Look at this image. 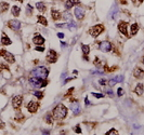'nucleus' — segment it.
<instances>
[{
	"mask_svg": "<svg viewBox=\"0 0 144 135\" xmlns=\"http://www.w3.org/2000/svg\"><path fill=\"white\" fill-rule=\"evenodd\" d=\"M67 116V108L63 104H59L53 109V117L56 120H62Z\"/></svg>",
	"mask_w": 144,
	"mask_h": 135,
	"instance_id": "nucleus-1",
	"label": "nucleus"
},
{
	"mask_svg": "<svg viewBox=\"0 0 144 135\" xmlns=\"http://www.w3.org/2000/svg\"><path fill=\"white\" fill-rule=\"evenodd\" d=\"M31 74L32 77H37V78H40V79H47V77L49 75V69L45 66H40V67H37L36 69H34Z\"/></svg>",
	"mask_w": 144,
	"mask_h": 135,
	"instance_id": "nucleus-2",
	"label": "nucleus"
},
{
	"mask_svg": "<svg viewBox=\"0 0 144 135\" xmlns=\"http://www.w3.org/2000/svg\"><path fill=\"white\" fill-rule=\"evenodd\" d=\"M29 84L32 85L34 89H40L48 84V81L46 79H40L37 77H31L29 78Z\"/></svg>",
	"mask_w": 144,
	"mask_h": 135,
	"instance_id": "nucleus-3",
	"label": "nucleus"
},
{
	"mask_svg": "<svg viewBox=\"0 0 144 135\" xmlns=\"http://www.w3.org/2000/svg\"><path fill=\"white\" fill-rule=\"evenodd\" d=\"M104 30V26L103 24H97L96 26H93L91 29H90V35H91L93 38H96Z\"/></svg>",
	"mask_w": 144,
	"mask_h": 135,
	"instance_id": "nucleus-4",
	"label": "nucleus"
},
{
	"mask_svg": "<svg viewBox=\"0 0 144 135\" xmlns=\"http://www.w3.org/2000/svg\"><path fill=\"white\" fill-rule=\"evenodd\" d=\"M0 55H1V56L3 57V59L7 60V62L11 63V64L15 62L14 55H13L12 53H10L9 51H6V50H0Z\"/></svg>",
	"mask_w": 144,
	"mask_h": 135,
	"instance_id": "nucleus-5",
	"label": "nucleus"
},
{
	"mask_svg": "<svg viewBox=\"0 0 144 135\" xmlns=\"http://www.w3.org/2000/svg\"><path fill=\"white\" fill-rule=\"evenodd\" d=\"M8 26L10 29L14 30V31H17V30L21 28V23H20V21H17V20H10L8 22Z\"/></svg>",
	"mask_w": 144,
	"mask_h": 135,
	"instance_id": "nucleus-6",
	"label": "nucleus"
},
{
	"mask_svg": "<svg viewBox=\"0 0 144 135\" xmlns=\"http://www.w3.org/2000/svg\"><path fill=\"white\" fill-rule=\"evenodd\" d=\"M22 102H23L22 95H15V96L12 98V105L15 109H18L21 107V105H22Z\"/></svg>",
	"mask_w": 144,
	"mask_h": 135,
	"instance_id": "nucleus-7",
	"label": "nucleus"
},
{
	"mask_svg": "<svg viewBox=\"0 0 144 135\" xmlns=\"http://www.w3.org/2000/svg\"><path fill=\"white\" fill-rule=\"evenodd\" d=\"M127 28H128V23L124 22V21L119 22V24H118V30H119L122 35L128 37V30H127Z\"/></svg>",
	"mask_w": 144,
	"mask_h": 135,
	"instance_id": "nucleus-8",
	"label": "nucleus"
},
{
	"mask_svg": "<svg viewBox=\"0 0 144 135\" xmlns=\"http://www.w3.org/2000/svg\"><path fill=\"white\" fill-rule=\"evenodd\" d=\"M99 48L103 52H111V50H112V43L108 42V41H103V42H100Z\"/></svg>",
	"mask_w": 144,
	"mask_h": 135,
	"instance_id": "nucleus-9",
	"label": "nucleus"
},
{
	"mask_svg": "<svg viewBox=\"0 0 144 135\" xmlns=\"http://www.w3.org/2000/svg\"><path fill=\"white\" fill-rule=\"evenodd\" d=\"M57 60V53L54 50H49V53L47 55V62L48 63H55Z\"/></svg>",
	"mask_w": 144,
	"mask_h": 135,
	"instance_id": "nucleus-10",
	"label": "nucleus"
},
{
	"mask_svg": "<svg viewBox=\"0 0 144 135\" xmlns=\"http://www.w3.org/2000/svg\"><path fill=\"white\" fill-rule=\"evenodd\" d=\"M38 108H39V103H37V102L32 101V102H29V103L27 104V110H28L29 112H32V113L36 112V111L38 110Z\"/></svg>",
	"mask_w": 144,
	"mask_h": 135,
	"instance_id": "nucleus-11",
	"label": "nucleus"
},
{
	"mask_svg": "<svg viewBox=\"0 0 144 135\" xmlns=\"http://www.w3.org/2000/svg\"><path fill=\"white\" fill-rule=\"evenodd\" d=\"M32 42L36 45H42L45 43V38L39 34H35L34 38H32Z\"/></svg>",
	"mask_w": 144,
	"mask_h": 135,
	"instance_id": "nucleus-12",
	"label": "nucleus"
},
{
	"mask_svg": "<svg viewBox=\"0 0 144 135\" xmlns=\"http://www.w3.org/2000/svg\"><path fill=\"white\" fill-rule=\"evenodd\" d=\"M74 12H75V16H76V18H77V20L81 21L83 17H85V11H83L82 9H80V8H76Z\"/></svg>",
	"mask_w": 144,
	"mask_h": 135,
	"instance_id": "nucleus-13",
	"label": "nucleus"
},
{
	"mask_svg": "<svg viewBox=\"0 0 144 135\" xmlns=\"http://www.w3.org/2000/svg\"><path fill=\"white\" fill-rule=\"evenodd\" d=\"M133 76L138 79H142L144 78V70L141 68H136L133 71Z\"/></svg>",
	"mask_w": 144,
	"mask_h": 135,
	"instance_id": "nucleus-14",
	"label": "nucleus"
},
{
	"mask_svg": "<svg viewBox=\"0 0 144 135\" xmlns=\"http://www.w3.org/2000/svg\"><path fill=\"white\" fill-rule=\"evenodd\" d=\"M1 43L3 45H10L11 43V40H10V38H9L8 36H7L4 32H2V38H1Z\"/></svg>",
	"mask_w": 144,
	"mask_h": 135,
	"instance_id": "nucleus-15",
	"label": "nucleus"
},
{
	"mask_svg": "<svg viewBox=\"0 0 144 135\" xmlns=\"http://www.w3.org/2000/svg\"><path fill=\"white\" fill-rule=\"evenodd\" d=\"M134 93H136L138 95H142L143 94V91H144V85L142 84V83H139V84H136V87L134 88Z\"/></svg>",
	"mask_w": 144,
	"mask_h": 135,
	"instance_id": "nucleus-16",
	"label": "nucleus"
},
{
	"mask_svg": "<svg viewBox=\"0 0 144 135\" xmlns=\"http://www.w3.org/2000/svg\"><path fill=\"white\" fill-rule=\"evenodd\" d=\"M51 16H52V18L54 21H57V20H60V18L62 17V14L59 12V11H56V10H51Z\"/></svg>",
	"mask_w": 144,
	"mask_h": 135,
	"instance_id": "nucleus-17",
	"label": "nucleus"
},
{
	"mask_svg": "<svg viewBox=\"0 0 144 135\" xmlns=\"http://www.w3.org/2000/svg\"><path fill=\"white\" fill-rule=\"evenodd\" d=\"M71 109L73 110V112L74 113H76V115H78V113L80 112V106H79V104H72V106H71Z\"/></svg>",
	"mask_w": 144,
	"mask_h": 135,
	"instance_id": "nucleus-18",
	"label": "nucleus"
},
{
	"mask_svg": "<svg viewBox=\"0 0 144 135\" xmlns=\"http://www.w3.org/2000/svg\"><path fill=\"white\" fill-rule=\"evenodd\" d=\"M37 17H38V23H40L41 25H43V26H47V25H48V22H47V20H46L45 16L38 15Z\"/></svg>",
	"mask_w": 144,
	"mask_h": 135,
	"instance_id": "nucleus-19",
	"label": "nucleus"
},
{
	"mask_svg": "<svg viewBox=\"0 0 144 135\" xmlns=\"http://www.w3.org/2000/svg\"><path fill=\"white\" fill-rule=\"evenodd\" d=\"M36 8L38 9L40 12H45V11H46V6H45V3H42V2H37V3H36Z\"/></svg>",
	"mask_w": 144,
	"mask_h": 135,
	"instance_id": "nucleus-20",
	"label": "nucleus"
},
{
	"mask_svg": "<svg viewBox=\"0 0 144 135\" xmlns=\"http://www.w3.org/2000/svg\"><path fill=\"white\" fill-rule=\"evenodd\" d=\"M138 30H139V25L136 24V23H134V24L131 25V35L132 36H134V35L138 32Z\"/></svg>",
	"mask_w": 144,
	"mask_h": 135,
	"instance_id": "nucleus-21",
	"label": "nucleus"
},
{
	"mask_svg": "<svg viewBox=\"0 0 144 135\" xmlns=\"http://www.w3.org/2000/svg\"><path fill=\"white\" fill-rule=\"evenodd\" d=\"M20 12H21V9L18 8V7H16V6L12 7V14L14 15L15 17H17V16L20 15Z\"/></svg>",
	"mask_w": 144,
	"mask_h": 135,
	"instance_id": "nucleus-22",
	"label": "nucleus"
},
{
	"mask_svg": "<svg viewBox=\"0 0 144 135\" xmlns=\"http://www.w3.org/2000/svg\"><path fill=\"white\" fill-rule=\"evenodd\" d=\"M9 8V3L8 2H1L0 3V11L1 12H4V11H7Z\"/></svg>",
	"mask_w": 144,
	"mask_h": 135,
	"instance_id": "nucleus-23",
	"label": "nucleus"
},
{
	"mask_svg": "<svg viewBox=\"0 0 144 135\" xmlns=\"http://www.w3.org/2000/svg\"><path fill=\"white\" fill-rule=\"evenodd\" d=\"M81 49H82V52H83V54L87 56L88 54H89V52H90V48H89V45H81Z\"/></svg>",
	"mask_w": 144,
	"mask_h": 135,
	"instance_id": "nucleus-24",
	"label": "nucleus"
},
{
	"mask_svg": "<svg viewBox=\"0 0 144 135\" xmlns=\"http://www.w3.org/2000/svg\"><path fill=\"white\" fill-rule=\"evenodd\" d=\"M25 117L22 115V113H17V115L15 116V121H18V122H22V121H24Z\"/></svg>",
	"mask_w": 144,
	"mask_h": 135,
	"instance_id": "nucleus-25",
	"label": "nucleus"
},
{
	"mask_svg": "<svg viewBox=\"0 0 144 135\" xmlns=\"http://www.w3.org/2000/svg\"><path fill=\"white\" fill-rule=\"evenodd\" d=\"M34 95L37 97L38 99H41L43 97V93L40 92V91H36V92H34Z\"/></svg>",
	"mask_w": 144,
	"mask_h": 135,
	"instance_id": "nucleus-26",
	"label": "nucleus"
},
{
	"mask_svg": "<svg viewBox=\"0 0 144 135\" xmlns=\"http://www.w3.org/2000/svg\"><path fill=\"white\" fill-rule=\"evenodd\" d=\"M45 120H46V122L48 123V124H51V123L53 122L52 121V117L50 116V113H48V115H46V117H45Z\"/></svg>",
	"mask_w": 144,
	"mask_h": 135,
	"instance_id": "nucleus-27",
	"label": "nucleus"
},
{
	"mask_svg": "<svg viewBox=\"0 0 144 135\" xmlns=\"http://www.w3.org/2000/svg\"><path fill=\"white\" fill-rule=\"evenodd\" d=\"M105 135H119V134H118L117 130L112 129V130H110L108 132H106V134H105Z\"/></svg>",
	"mask_w": 144,
	"mask_h": 135,
	"instance_id": "nucleus-28",
	"label": "nucleus"
},
{
	"mask_svg": "<svg viewBox=\"0 0 144 135\" xmlns=\"http://www.w3.org/2000/svg\"><path fill=\"white\" fill-rule=\"evenodd\" d=\"M73 6H74V3L72 2V0H67L66 3H65V7H66L67 10H68V9H72L73 8Z\"/></svg>",
	"mask_w": 144,
	"mask_h": 135,
	"instance_id": "nucleus-29",
	"label": "nucleus"
},
{
	"mask_svg": "<svg viewBox=\"0 0 144 135\" xmlns=\"http://www.w3.org/2000/svg\"><path fill=\"white\" fill-rule=\"evenodd\" d=\"M26 13L27 15H32V8L31 4H27V10H26Z\"/></svg>",
	"mask_w": 144,
	"mask_h": 135,
	"instance_id": "nucleus-30",
	"label": "nucleus"
},
{
	"mask_svg": "<svg viewBox=\"0 0 144 135\" xmlns=\"http://www.w3.org/2000/svg\"><path fill=\"white\" fill-rule=\"evenodd\" d=\"M116 80V82H122V80H124V76H117V77H115L114 78Z\"/></svg>",
	"mask_w": 144,
	"mask_h": 135,
	"instance_id": "nucleus-31",
	"label": "nucleus"
},
{
	"mask_svg": "<svg viewBox=\"0 0 144 135\" xmlns=\"http://www.w3.org/2000/svg\"><path fill=\"white\" fill-rule=\"evenodd\" d=\"M67 27H68V28L71 29V30H75V29H76V24H75L74 22H71V24H69Z\"/></svg>",
	"mask_w": 144,
	"mask_h": 135,
	"instance_id": "nucleus-32",
	"label": "nucleus"
},
{
	"mask_svg": "<svg viewBox=\"0 0 144 135\" xmlns=\"http://www.w3.org/2000/svg\"><path fill=\"white\" fill-rule=\"evenodd\" d=\"M92 95H93L94 97H96V98H103L104 95L101 94V93H92Z\"/></svg>",
	"mask_w": 144,
	"mask_h": 135,
	"instance_id": "nucleus-33",
	"label": "nucleus"
},
{
	"mask_svg": "<svg viewBox=\"0 0 144 135\" xmlns=\"http://www.w3.org/2000/svg\"><path fill=\"white\" fill-rule=\"evenodd\" d=\"M74 131H75L76 133L80 134V133H81V130H80V127H79V125H76V127L74 128Z\"/></svg>",
	"mask_w": 144,
	"mask_h": 135,
	"instance_id": "nucleus-34",
	"label": "nucleus"
},
{
	"mask_svg": "<svg viewBox=\"0 0 144 135\" xmlns=\"http://www.w3.org/2000/svg\"><path fill=\"white\" fill-rule=\"evenodd\" d=\"M35 50L39 51V52H43V51H45V48H43L42 45H40V46H36V48H35Z\"/></svg>",
	"mask_w": 144,
	"mask_h": 135,
	"instance_id": "nucleus-35",
	"label": "nucleus"
},
{
	"mask_svg": "<svg viewBox=\"0 0 144 135\" xmlns=\"http://www.w3.org/2000/svg\"><path fill=\"white\" fill-rule=\"evenodd\" d=\"M94 64H96V66H97V67L101 66V62H100V60L97 59V57H96V59H94Z\"/></svg>",
	"mask_w": 144,
	"mask_h": 135,
	"instance_id": "nucleus-36",
	"label": "nucleus"
},
{
	"mask_svg": "<svg viewBox=\"0 0 144 135\" xmlns=\"http://www.w3.org/2000/svg\"><path fill=\"white\" fill-rule=\"evenodd\" d=\"M64 18L65 20H68V21H71V18H72V16H71V14L69 13H64Z\"/></svg>",
	"mask_w": 144,
	"mask_h": 135,
	"instance_id": "nucleus-37",
	"label": "nucleus"
},
{
	"mask_svg": "<svg viewBox=\"0 0 144 135\" xmlns=\"http://www.w3.org/2000/svg\"><path fill=\"white\" fill-rule=\"evenodd\" d=\"M117 94H118V96H121V95H124V90L121 89V88H119L117 91Z\"/></svg>",
	"mask_w": 144,
	"mask_h": 135,
	"instance_id": "nucleus-38",
	"label": "nucleus"
},
{
	"mask_svg": "<svg viewBox=\"0 0 144 135\" xmlns=\"http://www.w3.org/2000/svg\"><path fill=\"white\" fill-rule=\"evenodd\" d=\"M74 90H75V89H74V88H71V89H69L68 91H67V93H66V96H69V95H71L72 93H73V91H74Z\"/></svg>",
	"mask_w": 144,
	"mask_h": 135,
	"instance_id": "nucleus-39",
	"label": "nucleus"
},
{
	"mask_svg": "<svg viewBox=\"0 0 144 135\" xmlns=\"http://www.w3.org/2000/svg\"><path fill=\"white\" fill-rule=\"evenodd\" d=\"M68 24H56V27H60V28H63V27H67Z\"/></svg>",
	"mask_w": 144,
	"mask_h": 135,
	"instance_id": "nucleus-40",
	"label": "nucleus"
},
{
	"mask_svg": "<svg viewBox=\"0 0 144 135\" xmlns=\"http://www.w3.org/2000/svg\"><path fill=\"white\" fill-rule=\"evenodd\" d=\"M106 93H107V94L110 95L111 97H113V96H114V93H113V91H112V90H107V91H106Z\"/></svg>",
	"mask_w": 144,
	"mask_h": 135,
	"instance_id": "nucleus-41",
	"label": "nucleus"
},
{
	"mask_svg": "<svg viewBox=\"0 0 144 135\" xmlns=\"http://www.w3.org/2000/svg\"><path fill=\"white\" fill-rule=\"evenodd\" d=\"M2 69H9V68H8V66H6V65L0 64V70H2Z\"/></svg>",
	"mask_w": 144,
	"mask_h": 135,
	"instance_id": "nucleus-42",
	"label": "nucleus"
},
{
	"mask_svg": "<svg viewBox=\"0 0 144 135\" xmlns=\"http://www.w3.org/2000/svg\"><path fill=\"white\" fill-rule=\"evenodd\" d=\"M99 82H100V84L104 85V84H105V83H106V81H105V80H104V79H101V80H100V81H99Z\"/></svg>",
	"mask_w": 144,
	"mask_h": 135,
	"instance_id": "nucleus-43",
	"label": "nucleus"
},
{
	"mask_svg": "<svg viewBox=\"0 0 144 135\" xmlns=\"http://www.w3.org/2000/svg\"><path fill=\"white\" fill-rule=\"evenodd\" d=\"M118 1H119L121 4H127V3H128V2H127V0H118Z\"/></svg>",
	"mask_w": 144,
	"mask_h": 135,
	"instance_id": "nucleus-44",
	"label": "nucleus"
},
{
	"mask_svg": "<svg viewBox=\"0 0 144 135\" xmlns=\"http://www.w3.org/2000/svg\"><path fill=\"white\" fill-rule=\"evenodd\" d=\"M72 2H73L74 4H79V3H80L79 0H72Z\"/></svg>",
	"mask_w": 144,
	"mask_h": 135,
	"instance_id": "nucleus-45",
	"label": "nucleus"
},
{
	"mask_svg": "<svg viewBox=\"0 0 144 135\" xmlns=\"http://www.w3.org/2000/svg\"><path fill=\"white\" fill-rule=\"evenodd\" d=\"M57 37H59V38H63V37H64V34H63V32H59V34H57Z\"/></svg>",
	"mask_w": 144,
	"mask_h": 135,
	"instance_id": "nucleus-46",
	"label": "nucleus"
},
{
	"mask_svg": "<svg viewBox=\"0 0 144 135\" xmlns=\"http://www.w3.org/2000/svg\"><path fill=\"white\" fill-rule=\"evenodd\" d=\"M85 102H86V105H90V102H89V99H88V97L85 98Z\"/></svg>",
	"mask_w": 144,
	"mask_h": 135,
	"instance_id": "nucleus-47",
	"label": "nucleus"
},
{
	"mask_svg": "<svg viewBox=\"0 0 144 135\" xmlns=\"http://www.w3.org/2000/svg\"><path fill=\"white\" fill-rule=\"evenodd\" d=\"M49 134H50L49 131H43V135H49Z\"/></svg>",
	"mask_w": 144,
	"mask_h": 135,
	"instance_id": "nucleus-48",
	"label": "nucleus"
},
{
	"mask_svg": "<svg viewBox=\"0 0 144 135\" xmlns=\"http://www.w3.org/2000/svg\"><path fill=\"white\" fill-rule=\"evenodd\" d=\"M61 45H62V46H65V45H66V43H65V42H61Z\"/></svg>",
	"mask_w": 144,
	"mask_h": 135,
	"instance_id": "nucleus-49",
	"label": "nucleus"
},
{
	"mask_svg": "<svg viewBox=\"0 0 144 135\" xmlns=\"http://www.w3.org/2000/svg\"><path fill=\"white\" fill-rule=\"evenodd\" d=\"M17 1H20V2H23V0H17Z\"/></svg>",
	"mask_w": 144,
	"mask_h": 135,
	"instance_id": "nucleus-50",
	"label": "nucleus"
},
{
	"mask_svg": "<svg viewBox=\"0 0 144 135\" xmlns=\"http://www.w3.org/2000/svg\"><path fill=\"white\" fill-rule=\"evenodd\" d=\"M139 2H143V0H139Z\"/></svg>",
	"mask_w": 144,
	"mask_h": 135,
	"instance_id": "nucleus-51",
	"label": "nucleus"
},
{
	"mask_svg": "<svg viewBox=\"0 0 144 135\" xmlns=\"http://www.w3.org/2000/svg\"><path fill=\"white\" fill-rule=\"evenodd\" d=\"M142 63H143V64H144V57H143V60H142Z\"/></svg>",
	"mask_w": 144,
	"mask_h": 135,
	"instance_id": "nucleus-52",
	"label": "nucleus"
},
{
	"mask_svg": "<svg viewBox=\"0 0 144 135\" xmlns=\"http://www.w3.org/2000/svg\"><path fill=\"white\" fill-rule=\"evenodd\" d=\"M132 1H133V2H134V1H136V0H132Z\"/></svg>",
	"mask_w": 144,
	"mask_h": 135,
	"instance_id": "nucleus-53",
	"label": "nucleus"
}]
</instances>
